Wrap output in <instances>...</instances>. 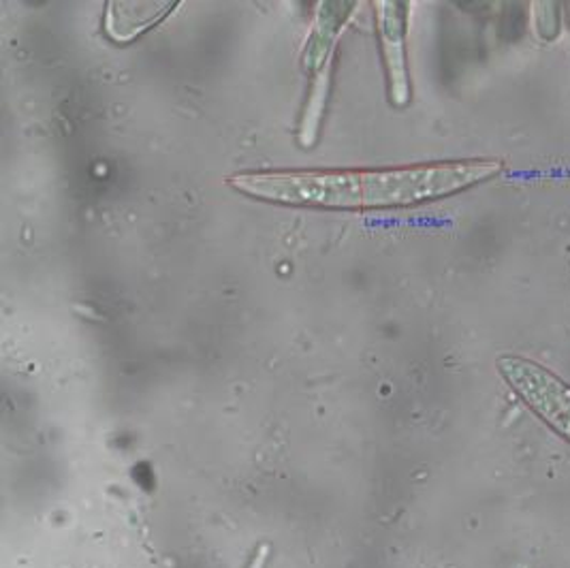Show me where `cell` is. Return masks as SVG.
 <instances>
[{
  "mask_svg": "<svg viewBox=\"0 0 570 568\" xmlns=\"http://www.w3.org/2000/svg\"><path fill=\"white\" fill-rule=\"evenodd\" d=\"M502 172L498 158L423 163L363 169H267L244 172L229 186L246 197L281 206L323 209H387L451 197Z\"/></svg>",
  "mask_w": 570,
  "mask_h": 568,
  "instance_id": "cell-1",
  "label": "cell"
},
{
  "mask_svg": "<svg viewBox=\"0 0 570 568\" xmlns=\"http://www.w3.org/2000/svg\"><path fill=\"white\" fill-rule=\"evenodd\" d=\"M498 370L519 398L570 442V388L544 370L543 365L523 358H502Z\"/></svg>",
  "mask_w": 570,
  "mask_h": 568,
  "instance_id": "cell-2",
  "label": "cell"
},
{
  "mask_svg": "<svg viewBox=\"0 0 570 568\" xmlns=\"http://www.w3.org/2000/svg\"><path fill=\"white\" fill-rule=\"evenodd\" d=\"M409 2L379 0L374 2L376 35L383 52L391 105L404 107L411 101V74H409Z\"/></svg>",
  "mask_w": 570,
  "mask_h": 568,
  "instance_id": "cell-3",
  "label": "cell"
}]
</instances>
